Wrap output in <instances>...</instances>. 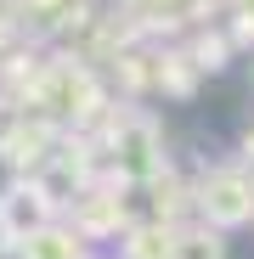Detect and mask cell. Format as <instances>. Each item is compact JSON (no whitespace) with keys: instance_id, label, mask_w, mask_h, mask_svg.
<instances>
[{"instance_id":"6da1fadb","label":"cell","mask_w":254,"mask_h":259,"mask_svg":"<svg viewBox=\"0 0 254 259\" xmlns=\"http://www.w3.org/2000/svg\"><path fill=\"white\" fill-rule=\"evenodd\" d=\"M102 163H107V175H113L119 186H141V181L158 175V169H169L158 118H147V113H124L119 130H113V141H107V152H102Z\"/></svg>"},{"instance_id":"7a4b0ae2","label":"cell","mask_w":254,"mask_h":259,"mask_svg":"<svg viewBox=\"0 0 254 259\" xmlns=\"http://www.w3.org/2000/svg\"><path fill=\"white\" fill-rule=\"evenodd\" d=\"M192 208L209 231H237L254 220V175L237 163H221L192 181Z\"/></svg>"},{"instance_id":"3957f363","label":"cell","mask_w":254,"mask_h":259,"mask_svg":"<svg viewBox=\"0 0 254 259\" xmlns=\"http://www.w3.org/2000/svg\"><path fill=\"white\" fill-rule=\"evenodd\" d=\"M46 226H57V203L23 175L6 192V203H0V242H28V237H40Z\"/></svg>"},{"instance_id":"277c9868","label":"cell","mask_w":254,"mask_h":259,"mask_svg":"<svg viewBox=\"0 0 254 259\" xmlns=\"http://www.w3.org/2000/svg\"><path fill=\"white\" fill-rule=\"evenodd\" d=\"M28 259H91V237H85L79 226H46L40 237L23 242Z\"/></svg>"},{"instance_id":"5b68a950","label":"cell","mask_w":254,"mask_h":259,"mask_svg":"<svg viewBox=\"0 0 254 259\" xmlns=\"http://www.w3.org/2000/svg\"><path fill=\"white\" fill-rule=\"evenodd\" d=\"M119 248H124V259H169V253H175V226H164V220L130 226L119 237Z\"/></svg>"},{"instance_id":"8992f818","label":"cell","mask_w":254,"mask_h":259,"mask_svg":"<svg viewBox=\"0 0 254 259\" xmlns=\"http://www.w3.org/2000/svg\"><path fill=\"white\" fill-rule=\"evenodd\" d=\"M169 259H226V242L221 231H209L203 220L198 226H175V253Z\"/></svg>"},{"instance_id":"52a82bcc","label":"cell","mask_w":254,"mask_h":259,"mask_svg":"<svg viewBox=\"0 0 254 259\" xmlns=\"http://www.w3.org/2000/svg\"><path fill=\"white\" fill-rule=\"evenodd\" d=\"M17 181H23V169H17V163H12L6 152H0V203H6V192H12Z\"/></svg>"},{"instance_id":"ba28073f","label":"cell","mask_w":254,"mask_h":259,"mask_svg":"<svg viewBox=\"0 0 254 259\" xmlns=\"http://www.w3.org/2000/svg\"><path fill=\"white\" fill-rule=\"evenodd\" d=\"M243 158L254 163V124H248V136H243Z\"/></svg>"}]
</instances>
